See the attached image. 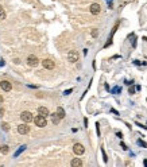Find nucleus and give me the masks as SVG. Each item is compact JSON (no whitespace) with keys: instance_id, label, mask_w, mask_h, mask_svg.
Returning <instances> with one entry per match:
<instances>
[{"instance_id":"nucleus-1","label":"nucleus","mask_w":147,"mask_h":167,"mask_svg":"<svg viewBox=\"0 0 147 167\" xmlns=\"http://www.w3.org/2000/svg\"><path fill=\"white\" fill-rule=\"evenodd\" d=\"M34 123H35V125H37V127L43 128L45 125H46V117L42 116V115H39V116H37V117H34Z\"/></svg>"},{"instance_id":"nucleus-2","label":"nucleus","mask_w":147,"mask_h":167,"mask_svg":"<svg viewBox=\"0 0 147 167\" xmlns=\"http://www.w3.org/2000/svg\"><path fill=\"white\" fill-rule=\"evenodd\" d=\"M20 119L25 123H30V121H32L34 120V116L31 115V112H27V111H25V112H22V115H20Z\"/></svg>"},{"instance_id":"nucleus-3","label":"nucleus","mask_w":147,"mask_h":167,"mask_svg":"<svg viewBox=\"0 0 147 167\" xmlns=\"http://www.w3.org/2000/svg\"><path fill=\"white\" fill-rule=\"evenodd\" d=\"M68 59H69V62H77L78 61V53L76 51V50H72V51H69V54H68Z\"/></svg>"},{"instance_id":"nucleus-4","label":"nucleus","mask_w":147,"mask_h":167,"mask_svg":"<svg viewBox=\"0 0 147 167\" xmlns=\"http://www.w3.org/2000/svg\"><path fill=\"white\" fill-rule=\"evenodd\" d=\"M73 151H74L76 155H82L85 152V148H84L82 144H80V143H76V144L73 146Z\"/></svg>"},{"instance_id":"nucleus-5","label":"nucleus","mask_w":147,"mask_h":167,"mask_svg":"<svg viewBox=\"0 0 147 167\" xmlns=\"http://www.w3.org/2000/svg\"><path fill=\"white\" fill-rule=\"evenodd\" d=\"M18 132L20 135H26L30 132V127L27 124H20V125H18Z\"/></svg>"},{"instance_id":"nucleus-6","label":"nucleus","mask_w":147,"mask_h":167,"mask_svg":"<svg viewBox=\"0 0 147 167\" xmlns=\"http://www.w3.org/2000/svg\"><path fill=\"white\" fill-rule=\"evenodd\" d=\"M27 63H28V66H37V65L39 63V59L35 55H30L27 58Z\"/></svg>"},{"instance_id":"nucleus-7","label":"nucleus","mask_w":147,"mask_h":167,"mask_svg":"<svg viewBox=\"0 0 147 167\" xmlns=\"http://www.w3.org/2000/svg\"><path fill=\"white\" fill-rule=\"evenodd\" d=\"M42 65H43V68L45 69H49V70H51V69H54V61H51V59H45V61H42Z\"/></svg>"},{"instance_id":"nucleus-8","label":"nucleus","mask_w":147,"mask_h":167,"mask_svg":"<svg viewBox=\"0 0 147 167\" xmlns=\"http://www.w3.org/2000/svg\"><path fill=\"white\" fill-rule=\"evenodd\" d=\"M0 86H2V89L4 92H10L11 89H12V85H11V82H8V81H2L0 82Z\"/></svg>"},{"instance_id":"nucleus-9","label":"nucleus","mask_w":147,"mask_h":167,"mask_svg":"<svg viewBox=\"0 0 147 167\" xmlns=\"http://www.w3.org/2000/svg\"><path fill=\"white\" fill-rule=\"evenodd\" d=\"M38 113H39V115H42V116H45V117L50 116V112H49V109L46 108V106H39V108H38Z\"/></svg>"},{"instance_id":"nucleus-10","label":"nucleus","mask_w":147,"mask_h":167,"mask_svg":"<svg viewBox=\"0 0 147 167\" xmlns=\"http://www.w3.org/2000/svg\"><path fill=\"white\" fill-rule=\"evenodd\" d=\"M100 10H101V8H100V5H99L97 3H93V4L91 5V12H92L93 15H97V14L100 12Z\"/></svg>"},{"instance_id":"nucleus-11","label":"nucleus","mask_w":147,"mask_h":167,"mask_svg":"<svg viewBox=\"0 0 147 167\" xmlns=\"http://www.w3.org/2000/svg\"><path fill=\"white\" fill-rule=\"evenodd\" d=\"M50 116H51V121H53V124H55V125H57L58 123H60V120H61V117L58 116V113H57V112H55V113H51Z\"/></svg>"},{"instance_id":"nucleus-12","label":"nucleus","mask_w":147,"mask_h":167,"mask_svg":"<svg viewBox=\"0 0 147 167\" xmlns=\"http://www.w3.org/2000/svg\"><path fill=\"white\" fill-rule=\"evenodd\" d=\"M70 164H72L73 167H78V166H82V160H81L80 158H74V159L72 160V163H70Z\"/></svg>"},{"instance_id":"nucleus-13","label":"nucleus","mask_w":147,"mask_h":167,"mask_svg":"<svg viewBox=\"0 0 147 167\" xmlns=\"http://www.w3.org/2000/svg\"><path fill=\"white\" fill-rule=\"evenodd\" d=\"M57 113H58V116H60L61 119L65 117V111H63L62 106H58V108H57Z\"/></svg>"},{"instance_id":"nucleus-14","label":"nucleus","mask_w":147,"mask_h":167,"mask_svg":"<svg viewBox=\"0 0 147 167\" xmlns=\"http://www.w3.org/2000/svg\"><path fill=\"white\" fill-rule=\"evenodd\" d=\"M26 147H27V146H20V147H19V150H18V151L15 152V155H14V156H15V158H16V156H19V155H20L23 151L26 150Z\"/></svg>"},{"instance_id":"nucleus-15","label":"nucleus","mask_w":147,"mask_h":167,"mask_svg":"<svg viewBox=\"0 0 147 167\" xmlns=\"http://www.w3.org/2000/svg\"><path fill=\"white\" fill-rule=\"evenodd\" d=\"M8 151H10L8 146H2V147H0V152H2V154H8Z\"/></svg>"},{"instance_id":"nucleus-16","label":"nucleus","mask_w":147,"mask_h":167,"mask_svg":"<svg viewBox=\"0 0 147 167\" xmlns=\"http://www.w3.org/2000/svg\"><path fill=\"white\" fill-rule=\"evenodd\" d=\"M0 19H5V11L3 10L2 5H0Z\"/></svg>"},{"instance_id":"nucleus-17","label":"nucleus","mask_w":147,"mask_h":167,"mask_svg":"<svg viewBox=\"0 0 147 167\" xmlns=\"http://www.w3.org/2000/svg\"><path fill=\"white\" fill-rule=\"evenodd\" d=\"M138 144H139L140 147H143V148H146V147H147V143H146V141H143L142 139H139V140H138Z\"/></svg>"},{"instance_id":"nucleus-18","label":"nucleus","mask_w":147,"mask_h":167,"mask_svg":"<svg viewBox=\"0 0 147 167\" xmlns=\"http://www.w3.org/2000/svg\"><path fill=\"white\" fill-rule=\"evenodd\" d=\"M2 128L4 131H10V124L8 123H2Z\"/></svg>"},{"instance_id":"nucleus-19","label":"nucleus","mask_w":147,"mask_h":167,"mask_svg":"<svg viewBox=\"0 0 147 167\" xmlns=\"http://www.w3.org/2000/svg\"><path fill=\"white\" fill-rule=\"evenodd\" d=\"M120 92H121V88H120V86H115V88L112 89V93H116V94H117V93H120Z\"/></svg>"},{"instance_id":"nucleus-20","label":"nucleus","mask_w":147,"mask_h":167,"mask_svg":"<svg viewBox=\"0 0 147 167\" xmlns=\"http://www.w3.org/2000/svg\"><path fill=\"white\" fill-rule=\"evenodd\" d=\"M101 152H103V159H104V162L107 163V162H108V158H107V154H105L104 148H101Z\"/></svg>"},{"instance_id":"nucleus-21","label":"nucleus","mask_w":147,"mask_h":167,"mask_svg":"<svg viewBox=\"0 0 147 167\" xmlns=\"http://www.w3.org/2000/svg\"><path fill=\"white\" fill-rule=\"evenodd\" d=\"M72 92H73V89H68V90H65V92H63V94H65V96H68V94H70Z\"/></svg>"},{"instance_id":"nucleus-22","label":"nucleus","mask_w":147,"mask_h":167,"mask_svg":"<svg viewBox=\"0 0 147 167\" xmlns=\"http://www.w3.org/2000/svg\"><path fill=\"white\" fill-rule=\"evenodd\" d=\"M96 131H97V135L100 136V124L99 123H96Z\"/></svg>"},{"instance_id":"nucleus-23","label":"nucleus","mask_w":147,"mask_h":167,"mask_svg":"<svg viewBox=\"0 0 147 167\" xmlns=\"http://www.w3.org/2000/svg\"><path fill=\"white\" fill-rule=\"evenodd\" d=\"M135 89H136V88H130V89H128V93L134 94V93H135Z\"/></svg>"},{"instance_id":"nucleus-24","label":"nucleus","mask_w":147,"mask_h":167,"mask_svg":"<svg viewBox=\"0 0 147 167\" xmlns=\"http://www.w3.org/2000/svg\"><path fill=\"white\" fill-rule=\"evenodd\" d=\"M92 35H93V37H97V30H93V31H92Z\"/></svg>"},{"instance_id":"nucleus-25","label":"nucleus","mask_w":147,"mask_h":167,"mask_svg":"<svg viewBox=\"0 0 147 167\" xmlns=\"http://www.w3.org/2000/svg\"><path fill=\"white\" fill-rule=\"evenodd\" d=\"M120 147L123 148V150H127V146L124 144V143H121V144H120Z\"/></svg>"},{"instance_id":"nucleus-26","label":"nucleus","mask_w":147,"mask_h":167,"mask_svg":"<svg viewBox=\"0 0 147 167\" xmlns=\"http://www.w3.org/2000/svg\"><path fill=\"white\" fill-rule=\"evenodd\" d=\"M107 2L109 4V8H112V2H113V0H107Z\"/></svg>"},{"instance_id":"nucleus-27","label":"nucleus","mask_w":147,"mask_h":167,"mask_svg":"<svg viewBox=\"0 0 147 167\" xmlns=\"http://www.w3.org/2000/svg\"><path fill=\"white\" fill-rule=\"evenodd\" d=\"M3 115H4V109H3V108H2V109H0V117H2V116H3Z\"/></svg>"},{"instance_id":"nucleus-28","label":"nucleus","mask_w":147,"mask_h":167,"mask_svg":"<svg viewBox=\"0 0 147 167\" xmlns=\"http://www.w3.org/2000/svg\"><path fill=\"white\" fill-rule=\"evenodd\" d=\"M116 135H117V138H120V139H121V138H123V135H121V132H117V133H116Z\"/></svg>"},{"instance_id":"nucleus-29","label":"nucleus","mask_w":147,"mask_h":167,"mask_svg":"<svg viewBox=\"0 0 147 167\" xmlns=\"http://www.w3.org/2000/svg\"><path fill=\"white\" fill-rule=\"evenodd\" d=\"M84 123H85V127H88V119H84Z\"/></svg>"},{"instance_id":"nucleus-30","label":"nucleus","mask_w":147,"mask_h":167,"mask_svg":"<svg viewBox=\"0 0 147 167\" xmlns=\"http://www.w3.org/2000/svg\"><path fill=\"white\" fill-rule=\"evenodd\" d=\"M2 103H3V97H2V96H0V104H2Z\"/></svg>"},{"instance_id":"nucleus-31","label":"nucleus","mask_w":147,"mask_h":167,"mask_svg":"<svg viewBox=\"0 0 147 167\" xmlns=\"http://www.w3.org/2000/svg\"><path fill=\"white\" fill-rule=\"evenodd\" d=\"M143 164H144V166H147V159H146L144 162H143Z\"/></svg>"}]
</instances>
